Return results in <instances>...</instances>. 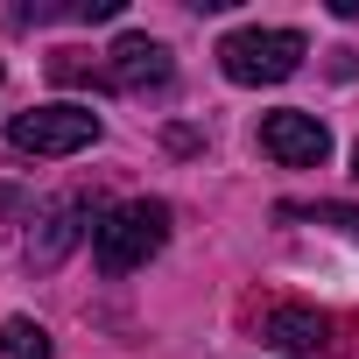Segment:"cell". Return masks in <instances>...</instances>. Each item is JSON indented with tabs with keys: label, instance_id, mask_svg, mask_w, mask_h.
<instances>
[{
	"label": "cell",
	"instance_id": "1",
	"mask_svg": "<svg viewBox=\"0 0 359 359\" xmlns=\"http://www.w3.org/2000/svg\"><path fill=\"white\" fill-rule=\"evenodd\" d=\"M162 240H169V205L134 198V205H120V212H106L92 226V261L106 275H134V268H148L162 254Z\"/></svg>",
	"mask_w": 359,
	"mask_h": 359
},
{
	"label": "cell",
	"instance_id": "2",
	"mask_svg": "<svg viewBox=\"0 0 359 359\" xmlns=\"http://www.w3.org/2000/svg\"><path fill=\"white\" fill-rule=\"evenodd\" d=\"M303 36L296 29H233L226 43H219V71L233 78V85H282V78H296L303 71Z\"/></svg>",
	"mask_w": 359,
	"mask_h": 359
},
{
	"label": "cell",
	"instance_id": "3",
	"mask_svg": "<svg viewBox=\"0 0 359 359\" xmlns=\"http://www.w3.org/2000/svg\"><path fill=\"white\" fill-rule=\"evenodd\" d=\"M8 141H15L22 155H78V148H92V141H99V113H92V106L57 99V106L22 113V120L8 127Z\"/></svg>",
	"mask_w": 359,
	"mask_h": 359
},
{
	"label": "cell",
	"instance_id": "4",
	"mask_svg": "<svg viewBox=\"0 0 359 359\" xmlns=\"http://www.w3.org/2000/svg\"><path fill=\"white\" fill-rule=\"evenodd\" d=\"M261 338H268L275 352H289V359H338V352H345L338 324H331L324 310H303V303H282V310H268Z\"/></svg>",
	"mask_w": 359,
	"mask_h": 359
},
{
	"label": "cell",
	"instance_id": "5",
	"mask_svg": "<svg viewBox=\"0 0 359 359\" xmlns=\"http://www.w3.org/2000/svg\"><path fill=\"white\" fill-rule=\"evenodd\" d=\"M261 155H275L282 169H317V162L331 155V134H324V120H317V113L282 106V113H268V120H261Z\"/></svg>",
	"mask_w": 359,
	"mask_h": 359
},
{
	"label": "cell",
	"instance_id": "6",
	"mask_svg": "<svg viewBox=\"0 0 359 359\" xmlns=\"http://www.w3.org/2000/svg\"><path fill=\"white\" fill-rule=\"evenodd\" d=\"M169 50L155 43V36H120L113 43V85L120 92H148V85H169Z\"/></svg>",
	"mask_w": 359,
	"mask_h": 359
},
{
	"label": "cell",
	"instance_id": "7",
	"mask_svg": "<svg viewBox=\"0 0 359 359\" xmlns=\"http://www.w3.org/2000/svg\"><path fill=\"white\" fill-rule=\"evenodd\" d=\"M78 219H92V205H85V198H64V205L43 219V233L29 240V261H36V268H57V261L85 240V226H78Z\"/></svg>",
	"mask_w": 359,
	"mask_h": 359
},
{
	"label": "cell",
	"instance_id": "8",
	"mask_svg": "<svg viewBox=\"0 0 359 359\" xmlns=\"http://www.w3.org/2000/svg\"><path fill=\"white\" fill-rule=\"evenodd\" d=\"M0 359H50V331L36 317H8L0 324Z\"/></svg>",
	"mask_w": 359,
	"mask_h": 359
},
{
	"label": "cell",
	"instance_id": "9",
	"mask_svg": "<svg viewBox=\"0 0 359 359\" xmlns=\"http://www.w3.org/2000/svg\"><path fill=\"white\" fill-rule=\"evenodd\" d=\"M282 219H324V226H345V233L359 240V212H345V205H317V212H303V205H282Z\"/></svg>",
	"mask_w": 359,
	"mask_h": 359
},
{
	"label": "cell",
	"instance_id": "10",
	"mask_svg": "<svg viewBox=\"0 0 359 359\" xmlns=\"http://www.w3.org/2000/svg\"><path fill=\"white\" fill-rule=\"evenodd\" d=\"M352 176H359V169H352Z\"/></svg>",
	"mask_w": 359,
	"mask_h": 359
}]
</instances>
